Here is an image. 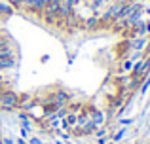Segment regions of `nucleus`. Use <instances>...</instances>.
<instances>
[{"label":"nucleus","instance_id":"obj_16","mask_svg":"<svg viewBox=\"0 0 150 144\" xmlns=\"http://www.w3.org/2000/svg\"><path fill=\"white\" fill-rule=\"evenodd\" d=\"M0 2H8V0H0Z\"/></svg>","mask_w":150,"mask_h":144},{"label":"nucleus","instance_id":"obj_15","mask_svg":"<svg viewBox=\"0 0 150 144\" xmlns=\"http://www.w3.org/2000/svg\"><path fill=\"white\" fill-rule=\"evenodd\" d=\"M55 144H65V142H61V140H57V142H55Z\"/></svg>","mask_w":150,"mask_h":144},{"label":"nucleus","instance_id":"obj_10","mask_svg":"<svg viewBox=\"0 0 150 144\" xmlns=\"http://www.w3.org/2000/svg\"><path fill=\"white\" fill-rule=\"evenodd\" d=\"M124 135H125V129H120L118 133H114V137H112V138H114V142H116V140H120V138L124 137Z\"/></svg>","mask_w":150,"mask_h":144},{"label":"nucleus","instance_id":"obj_14","mask_svg":"<svg viewBox=\"0 0 150 144\" xmlns=\"http://www.w3.org/2000/svg\"><path fill=\"white\" fill-rule=\"evenodd\" d=\"M15 142H17V144H29V142L25 140V138H17V140H15Z\"/></svg>","mask_w":150,"mask_h":144},{"label":"nucleus","instance_id":"obj_2","mask_svg":"<svg viewBox=\"0 0 150 144\" xmlns=\"http://www.w3.org/2000/svg\"><path fill=\"white\" fill-rule=\"evenodd\" d=\"M46 6H48V0H25V2H23V8H25L27 11L36 13V15H40Z\"/></svg>","mask_w":150,"mask_h":144},{"label":"nucleus","instance_id":"obj_17","mask_svg":"<svg viewBox=\"0 0 150 144\" xmlns=\"http://www.w3.org/2000/svg\"><path fill=\"white\" fill-rule=\"evenodd\" d=\"M110 144H114V142H110Z\"/></svg>","mask_w":150,"mask_h":144},{"label":"nucleus","instance_id":"obj_1","mask_svg":"<svg viewBox=\"0 0 150 144\" xmlns=\"http://www.w3.org/2000/svg\"><path fill=\"white\" fill-rule=\"evenodd\" d=\"M15 108H19V95L11 89H4L0 95V110L11 112Z\"/></svg>","mask_w":150,"mask_h":144},{"label":"nucleus","instance_id":"obj_3","mask_svg":"<svg viewBox=\"0 0 150 144\" xmlns=\"http://www.w3.org/2000/svg\"><path fill=\"white\" fill-rule=\"evenodd\" d=\"M80 29L84 30H97L99 29V15H88V17L82 19Z\"/></svg>","mask_w":150,"mask_h":144},{"label":"nucleus","instance_id":"obj_5","mask_svg":"<svg viewBox=\"0 0 150 144\" xmlns=\"http://www.w3.org/2000/svg\"><path fill=\"white\" fill-rule=\"evenodd\" d=\"M133 65H135V61H133L131 57H125V59L122 61V65H120V74H129L131 68H133Z\"/></svg>","mask_w":150,"mask_h":144},{"label":"nucleus","instance_id":"obj_4","mask_svg":"<svg viewBox=\"0 0 150 144\" xmlns=\"http://www.w3.org/2000/svg\"><path fill=\"white\" fill-rule=\"evenodd\" d=\"M89 118H91V122L95 123L97 127H99V125H103V123H105V112L95 110V108H89Z\"/></svg>","mask_w":150,"mask_h":144},{"label":"nucleus","instance_id":"obj_9","mask_svg":"<svg viewBox=\"0 0 150 144\" xmlns=\"http://www.w3.org/2000/svg\"><path fill=\"white\" fill-rule=\"evenodd\" d=\"M8 2L13 6V10H17V8H23V2H25V0H8Z\"/></svg>","mask_w":150,"mask_h":144},{"label":"nucleus","instance_id":"obj_6","mask_svg":"<svg viewBox=\"0 0 150 144\" xmlns=\"http://www.w3.org/2000/svg\"><path fill=\"white\" fill-rule=\"evenodd\" d=\"M13 6H11L10 2H0V17H10V15H13Z\"/></svg>","mask_w":150,"mask_h":144},{"label":"nucleus","instance_id":"obj_13","mask_svg":"<svg viewBox=\"0 0 150 144\" xmlns=\"http://www.w3.org/2000/svg\"><path fill=\"white\" fill-rule=\"evenodd\" d=\"M120 123H122V125H129V123H131V119H120Z\"/></svg>","mask_w":150,"mask_h":144},{"label":"nucleus","instance_id":"obj_8","mask_svg":"<svg viewBox=\"0 0 150 144\" xmlns=\"http://www.w3.org/2000/svg\"><path fill=\"white\" fill-rule=\"evenodd\" d=\"M0 59H15V53H13V48L10 46H2L0 48Z\"/></svg>","mask_w":150,"mask_h":144},{"label":"nucleus","instance_id":"obj_11","mask_svg":"<svg viewBox=\"0 0 150 144\" xmlns=\"http://www.w3.org/2000/svg\"><path fill=\"white\" fill-rule=\"evenodd\" d=\"M0 144H15V142H13V138L4 137V138H0Z\"/></svg>","mask_w":150,"mask_h":144},{"label":"nucleus","instance_id":"obj_12","mask_svg":"<svg viewBox=\"0 0 150 144\" xmlns=\"http://www.w3.org/2000/svg\"><path fill=\"white\" fill-rule=\"evenodd\" d=\"M29 144H42V140L38 137H29Z\"/></svg>","mask_w":150,"mask_h":144},{"label":"nucleus","instance_id":"obj_7","mask_svg":"<svg viewBox=\"0 0 150 144\" xmlns=\"http://www.w3.org/2000/svg\"><path fill=\"white\" fill-rule=\"evenodd\" d=\"M88 2H89V8H91V11H93V13H97V11H99L103 6H108L112 0H88Z\"/></svg>","mask_w":150,"mask_h":144}]
</instances>
